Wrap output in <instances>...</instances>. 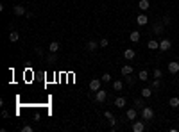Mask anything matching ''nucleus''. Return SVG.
Here are the masks:
<instances>
[{
    "mask_svg": "<svg viewBox=\"0 0 179 132\" xmlns=\"http://www.w3.org/2000/svg\"><path fill=\"white\" fill-rule=\"evenodd\" d=\"M143 130H145L143 121H134L132 123V132H143Z\"/></svg>",
    "mask_w": 179,
    "mask_h": 132,
    "instance_id": "9",
    "label": "nucleus"
},
{
    "mask_svg": "<svg viewBox=\"0 0 179 132\" xmlns=\"http://www.w3.org/2000/svg\"><path fill=\"white\" fill-rule=\"evenodd\" d=\"M45 59H47V62H56V61H57V57H56V54H54V52H50V54H49L47 57H45Z\"/></svg>",
    "mask_w": 179,
    "mask_h": 132,
    "instance_id": "27",
    "label": "nucleus"
},
{
    "mask_svg": "<svg viewBox=\"0 0 179 132\" xmlns=\"http://www.w3.org/2000/svg\"><path fill=\"white\" fill-rule=\"evenodd\" d=\"M100 86H102V79H92L90 80V91L97 93L100 89Z\"/></svg>",
    "mask_w": 179,
    "mask_h": 132,
    "instance_id": "1",
    "label": "nucleus"
},
{
    "mask_svg": "<svg viewBox=\"0 0 179 132\" xmlns=\"http://www.w3.org/2000/svg\"><path fill=\"white\" fill-rule=\"evenodd\" d=\"M152 75H154V79H161V75H163V73H161V70H160V68H156Z\"/></svg>",
    "mask_w": 179,
    "mask_h": 132,
    "instance_id": "28",
    "label": "nucleus"
},
{
    "mask_svg": "<svg viewBox=\"0 0 179 132\" xmlns=\"http://www.w3.org/2000/svg\"><path fill=\"white\" fill-rule=\"evenodd\" d=\"M13 11H14V14H16V16H24V14H27L24 6H14V7H13Z\"/></svg>",
    "mask_w": 179,
    "mask_h": 132,
    "instance_id": "12",
    "label": "nucleus"
},
{
    "mask_svg": "<svg viewBox=\"0 0 179 132\" xmlns=\"http://www.w3.org/2000/svg\"><path fill=\"white\" fill-rule=\"evenodd\" d=\"M136 116H138V111H136V109H127V111H125V118H127V121L136 120Z\"/></svg>",
    "mask_w": 179,
    "mask_h": 132,
    "instance_id": "5",
    "label": "nucleus"
},
{
    "mask_svg": "<svg viewBox=\"0 0 179 132\" xmlns=\"http://www.w3.org/2000/svg\"><path fill=\"white\" fill-rule=\"evenodd\" d=\"M49 50L56 54V52L59 50V43H57V41H52V43H50V45H49Z\"/></svg>",
    "mask_w": 179,
    "mask_h": 132,
    "instance_id": "21",
    "label": "nucleus"
},
{
    "mask_svg": "<svg viewBox=\"0 0 179 132\" xmlns=\"http://www.w3.org/2000/svg\"><path fill=\"white\" fill-rule=\"evenodd\" d=\"M124 57H125L127 61H132L134 57H136V52H134L132 48H125V50H124Z\"/></svg>",
    "mask_w": 179,
    "mask_h": 132,
    "instance_id": "8",
    "label": "nucleus"
},
{
    "mask_svg": "<svg viewBox=\"0 0 179 132\" xmlns=\"http://www.w3.org/2000/svg\"><path fill=\"white\" fill-rule=\"evenodd\" d=\"M168 105H170L172 109H175V107H179V98H177V97H172V98L168 100Z\"/></svg>",
    "mask_w": 179,
    "mask_h": 132,
    "instance_id": "20",
    "label": "nucleus"
},
{
    "mask_svg": "<svg viewBox=\"0 0 179 132\" xmlns=\"http://www.w3.org/2000/svg\"><path fill=\"white\" fill-rule=\"evenodd\" d=\"M154 118V111L150 107H143L142 109V120H145V121H150Z\"/></svg>",
    "mask_w": 179,
    "mask_h": 132,
    "instance_id": "2",
    "label": "nucleus"
},
{
    "mask_svg": "<svg viewBox=\"0 0 179 132\" xmlns=\"http://www.w3.org/2000/svg\"><path fill=\"white\" fill-rule=\"evenodd\" d=\"M163 21H158V23H154V27H152V34L154 36H160V34H163Z\"/></svg>",
    "mask_w": 179,
    "mask_h": 132,
    "instance_id": "4",
    "label": "nucleus"
},
{
    "mask_svg": "<svg viewBox=\"0 0 179 132\" xmlns=\"http://www.w3.org/2000/svg\"><path fill=\"white\" fill-rule=\"evenodd\" d=\"M99 47H100V45H97V41H93V39H92V41H88V45H86V50H88V52H95Z\"/></svg>",
    "mask_w": 179,
    "mask_h": 132,
    "instance_id": "11",
    "label": "nucleus"
},
{
    "mask_svg": "<svg viewBox=\"0 0 179 132\" xmlns=\"http://www.w3.org/2000/svg\"><path fill=\"white\" fill-rule=\"evenodd\" d=\"M140 36H142V34H140L138 31H132V32L129 34V39H131L132 43H138V41H140Z\"/></svg>",
    "mask_w": 179,
    "mask_h": 132,
    "instance_id": "13",
    "label": "nucleus"
},
{
    "mask_svg": "<svg viewBox=\"0 0 179 132\" xmlns=\"http://www.w3.org/2000/svg\"><path fill=\"white\" fill-rule=\"evenodd\" d=\"M163 25H170V18H168V16L163 18Z\"/></svg>",
    "mask_w": 179,
    "mask_h": 132,
    "instance_id": "33",
    "label": "nucleus"
},
{
    "mask_svg": "<svg viewBox=\"0 0 179 132\" xmlns=\"http://www.w3.org/2000/svg\"><path fill=\"white\" fill-rule=\"evenodd\" d=\"M106 98H107V91H104V89H99V91L95 93V100H97L99 104H104V102H106Z\"/></svg>",
    "mask_w": 179,
    "mask_h": 132,
    "instance_id": "3",
    "label": "nucleus"
},
{
    "mask_svg": "<svg viewBox=\"0 0 179 132\" xmlns=\"http://www.w3.org/2000/svg\"><path fill=\"white\" fill-rule=\"evenodd\" d=\"M124 89V82L122 80H115L113 82V91H122Z\"/></svg>",
    "mask_w": 179,
    "mask_h": 132,
    "instance_id": "19",
    "label": "nucleus"
},
{
    "mask_svg": "<svg viewBox=\"0 0 179 132\" xmlns=\"http://www.w3.org/2000/svg\"><path fill=\"white\" fill-rule=\"evenodd\" d=\"M9 39H11V43H14V41H18V39H20V34H18L16 31H11V34H9Z\"/></svg>",
    "mask_w": 179,
    "mask_h": 132,
    "instance_id": "22",
    "label": "nucleus"
},
{
    "mask_svg": "<svg viewBox=\"0 0 179 132\" xmlns=\"http://www.w3.org/2000/svg\"><path fill=\"white\" fill-rule=\"evenodd\" d=\"M170 47H172V43H170V39H161L160 41V50H163V52H167V50H170Z\"/></svg>",
    "mask_w": 179,
    "mask_h": 132,
    "instance_id": "6",
    "label": "nucleus"
},
{
    "mask_svg": "<svg viewBox=\"0 0 179 132\" xmlns=\"http://www.w3.org/2000/svg\"><path fill=\"white\" fill-rule=\"evenodd\" d=\"M115 105H117V107H120V109H122V107H124V105H125V98H124V97H118V98H117V100H115Z\"/></svg>",
    "mask_w": 179,
    "mask_h": 132,
    "instance_id": "23",
    "label": "nucleus"
},
{
    "mask_svg": "<svg viewBox=\"0 0 179 132\" xmlns=\"http://www.w3.org/2000/svg\"><path fill=\"white\" fill-rule=\"evenodd\" d=\"M138 7H140V11H147V9L150 7L149 0H140V2H138Z\"/></svg>",
    "mask_w": 179,
    "mask_h": 132,
    "instance_id": "17",
    "label": "nucleus"
},
{
    "mask_svg": "<svg viewBox=\"0 0 179 132\" xmlns=\"http://www.w3.org/2000/svg\"><path fill=\"white\" fill-rule=\"evenodd\" d=\"M104 116H106V118L109 120V123H111V127H115V123H117V120H115V114H111L109 111H106V113H104Z\"/></svg>",
    "mask_w": 179,
    "mask_h": 132,
    "instance_id": "18",
    "label": "nucleus"
},
{
    "mask_svg": "<svg viewBox=\"0 0 179 132\" xmlns=\"http://www.w3.org/2000/svg\"><path fill=\"white\" fill-rule=\"evenodd\" d=\"M21 132H32V127L31 125H24L21 127Z\"/></svg>",
    "mask_w": 179,
    "mask_h": 132,
    "instance_id": "31",
    "label": "nucleus"
},
{
    "mask_svg": "<svg viewBox=\"0 0 179 132\" xmlns=\"http://www.w3.org/2000/svg\"><path fill=\"white\" fill-rule=\"evenodd\" d=\"M100 79H102V82H111V75H109V73H104Z\"/></svg>",
    "mask_w": 179,
    "mask_h": 132,
    "instance_id": "29",
    "label": "nucleus"
},
{
    "mask_svg": "<svg viewBox=\"0 0 179 132\" xmlns=\"http://www.w3.org/2000/svg\"><path fill=\"white\" fill-rule=\"evenodd\" d=\"M120 72H122V75H124V77H125V75H131V73H132V66H129V64H124Z\"/></svg>",
    "mask_w": 179,
    "mask_h": 132,
    "instance_id": "15",
    "label": "nucleus"
},
{
    "mask_svg": "<svg viewBox=\"0 0 179 132\" xmlns=\"http://www.w3.org/2000/svg\"><path fill=\"white\" fill-rule=\"evenodd\" d=\"M138 79H140V80H142V82H145V80H147V79H149V73H147V72H145V70H142V72H140V73H138Z\"/></svg>",
    "mask_w": 179,
    "mask_h": 132,
    "instance_id": "25",
    "label": "nucleus"
},
{
    "mask_svg": "<svg viewBox=\"0 0 179 132\" xmlns=\"http://www.w3.org/2000/svg\"><path fill=\"white\" fill-rule=\"evenodd\" d=\"M99 45H100V47L104 48V47H107V45H109V41H107L106 38H102V39H100V43H99Z\"/></svg>",
    "mask_w": 179,
    "mask_h": 132,
    "instance_id": "30",
    "label": "nucleus"
},
{
    "mask_svg": "<svg viewBox=\"0 0 179 132\" xmlns=\"http://www.w3.org/2000/svg\"><path fill=\"white\" fill-rule=\"evenodd\" d=\"M150 87H152V89H160V87H161V82H160V79H154V80L150 82Z\"/></svg>",
    "mask_w": 179,
    "mask_h": 132,
    "instance_id": "24",
    "label": "nucleus"
},
{
    "mask_svg": "<svg viewBox=\"0 0 179 132\" xmlns=\"http://www.w3.org/2000/svg\"><path fill=\"white\" fill-rule=\"evenodd\" d=\"M168 72H170L172 75H175V73L179 72V61H172V62H168Z\"/></svg>",
    "mask_w": 179,
    "mask_h": 132,
    "instance_id": "7",
    "label": "nucleus"
},
{
    "mask_svg": "<svg viewBox=\"0 0 179 132\" xmlns=\"http://www.w3.org/2000/svg\"><path fill=\"white\" fill-rule=\"evenodd\" d=\"M177 61H179V57H177Z\"/></svg>",
    "mask_w": 179,
    "mask_h": 132,
    "instance_id": "35",
    "label": "nucleus"
},
{
    "mask_svg": "<svg viewBox=\"0 0 179 132\" xmlns=\"http://www.w3.org/2000/svg\"><path fill=\"white\" fill-rule=\"evenodd\" d=\"M34 52H36V54H38V55H39V57H41V55H43V50H41V48H39V47H36V48H34Z\"/></svg>",
    "mask_w": 179,
    "mask_h": 132,
    "instance_id": "32",
    "label": "nucleus"
},
{
    "mask_svg": "<svg viewBox=\"0 0 179 132\" xmlns=\"http://www.w3.org/2000/svg\"><path fill=\"white\" fill-rule=\"evenodd\" d=\"M134 105H136V109H143L145 107V102L142 98H136V100H134Z\"/></svg>",
    "mask_w": 179,
    "mask_h": 132,
    "instance_id": "26",
    "label": "nucleus"
},
{
    "mask_svg": "<svg viewBox=\"0 0 179 132\" xmlns=\"http://www.w3.org/2000/svg\"><path fill=\"white\" fill-rule=\"evenodd\" d=\"M125 80H127L129 84H132V82H134V79H132V77H129V75H125Z\"/></svg>",
    "mask_w": 179,
    "mask_h": 132,
    "instance_id": "34",
    "label": "nucleus"
},
{
    "mask_svg": "<svg viewBox=\"0 0 179 132\" xmlns=\"http://www.w3.org/2000/svg\"><path fill=\"white\" fill-rule=\"evenodd\" d=\"M136 23H138V25H147V23H149V16H147V14H138Z\"/></svg>",
    "mask_w": 179,
    "mask_h": 132,
    "instance_id": "10",
    "label": "nucleus"
},
{
    "mask_svg": "<svg viewBox=\"0 0 179 132\" xmlns=\"http://www.w3.org/2000/svg\"><path fill=\"white\" fill-rule=\"evenodd\" d=\"M147 47H149L150 50H158V48H160V41H156V39H150V41L147 43Z\"/></svg>",
    "mask_w": 179,
    "mask_h": 132,
    "instance_id": "14",
    "label": "nucleus"
},
{
    "mask_svg": "<svg viewBox=\"0 0 179 132\" xmlns=\"http://www.w3.org/2000/svg\"><path fill=\"white\" fill-rule=\"evenodd\" d=\"M152 91H154L152 87H143V89H140V93H142V97H143V98H149V97L152 95Z\"/></svg>",
    "mask_w": 179,
    "mask_h": 132,
    "instance_id": "16",
    "label": "nucleus"
}]
</instances>
